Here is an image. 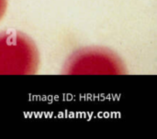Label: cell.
Returning <instances> with one entry per match:
<instances>
[{"label":"cell","instance_id":"1","mask_svg":"<svg viewBox=\"0 0 157 139\" xmlns=\"http://www.w3.org/2000/svg\"><path fill=\"white\" fill-rule=\"evenodd\" d=\"M40 67L34 41L19 31L0 32V75H33Z\"/></svg>","mask_w":157,"mask_h":139},{"label":"cell","instance_id":"2","mask_svg":"<svg viewBox=\"0 0 157 139\" xmlns=\"http://www.w3.org/2000/svg\"><path fill=\"white\" fill-rule=\"evenodd\" d=\"M64 74L122 75L126 66L112 50L100 47L85 48L75 51L64 65Z\"/></svg>","mask_w":157,"mask_h":139},{"label":"cell","instance_id":"3","mask_svg":"<svg viewBox=\"0 0 157 139\" xmlns=\"http://www.w3.org/2000/svg\"><path fill=\"white\" fill-rule=\"evenodd\" d=\"M7 8V0H0V20L4 17Z\"/></svg>","mask_w":157,"mask_h":139}]
</instances>
